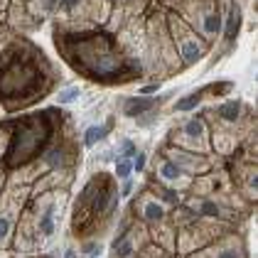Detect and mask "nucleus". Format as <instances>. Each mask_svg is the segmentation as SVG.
I'll return each mask as SVG.
<instances>
[{"instance_id": "1", "label": "nucleus", "mask_w": 258, "mask_h": 258, "mask_svg": "<svg viewBox=\"0 0 258 258\" xmlns=\"http://www.w3.org/2000/svg\"><path fill=\"white\" fill-rule=\"evenodd\" d=\"M30 52L32 49L27 44H13L0 57V103L8 111L35 101V96L47 89L49 79L42 69L44 57Z\"/></svg>"}, {"instance_id": "2", "label": "nucleus", "mask_w": 258, "mask_h": 258, "mask_svg": "<svg viewBox=\"0 0 258 258\" xmlns=\"http://www.w3.org/2000/svg\"><path fill=\"white\" fill-rule=\"evenodd\" d=\"M61 52L77 72L94 81H125L123 77L131 72L128 59H123L118 49L99 35H74L61 42Z\"/></svg>"}, {"instance_id": "3", "label": "nucleus", "mask_w": 258, "mask_h": 258, "mask_svg": "<svg viewBox=\"0 0 258 258\" xmlns=\"http://www.w3.org/2000/svg\"><path fill=\"white\" fill-rule=\"evenodd\" d=\"M47 118H49V111L25 116L13 125V136L8 138V148L3 153V158L10 167L27 165L47 148L49 136H52V125Z\"/></svg>"}, {"instance_id": "4", "label": "nucleus", "mask_w": 258, "mask_h": 258, "mask_svg": "<svg viewBox=\"0 0 258 258\" xmlns=\"http://www.w3.org/2000/svg\"><path fill=\"white\" fill-rule=\"evenodd\" d=\"M172 35H175V44H177L179 57H182L184 64H197L204 57V52H207L204 42L199 40L179 18H172Z\"/></svg>"}, {"instance_id": "5", "label": "nucleus", "mask_w": 258, "mask_h": 258, "mask_svg": "<svg viewBox=\"0 0 258 258\" xmlns=\"http://www.w3.org/2000/svg\"><path fill=\"white\" fill-rule=\"evenodd\" d=\"M25 189H10L0 197V248L10 243V236L15 231V217L22 207Z\"/></svg>"}, {"instance_id": "6", "label": "nucleus", "mask_w": 258, "mask_h": 258, "mask_svg": "<svg viewBox=\"0 0 258 258\" xmlns=\"http://www.w3.org/2000/svg\"><path fill=\"white\" fill-rule=\"evenodd\" d=\"M57 212H59V202L54 197H44L37 209L35 219V236L37 241H49L57 234Z\"/></svg>"}, {"instance_id": "7", "label": "nucleus", "mask_w": 258, "mask_h": 258, "mask_svg": "<svg viewBox=\"0 0 258 258\" xmlns=\"http://www.w3.org/2000/svg\"><path fill=\"white\" fill-rule=\"evenodd\" d=\"M182 145L187 150H204L207 148V123L202 116H189L179 128Z\"/></svg>"}, {"instance_id": "8", "label": "nucleus", "mask_w": 258, "mask_h": 258, "mask_svg": "<svg viewBox=\"0 0 258 258\" xmlns=\"http://www.w3.org/2000/svg\"><path fill=\"white\" fill-rule=\"evenodd\" d=\"M170 160H172L175 165H179L187 175H197V172L209 167V162L202 158V155L197 158L195 153H177V150H172V153H170Z\"/></svg>"}, {"instance_id": "9", "label": "nucleus", "mask_w": 258, "mask_h": 258, "mask_svg": "<svg viewBox=\"0 0 258 258\" xmlns=\"http://www.w3.org/2000/svg\"><path fill=\"white\" fill-rule=\"evenodd\" d=\"M155 106H158V99H150V96H128V99L123 101V113L128 118H138V116L150 113Z\"/></svg>"}, {"instance_id": "10", "label": "nucleus", "mask_w": 258, "mask_h": 258, "mask_svg": "<svg viewBox=\"0 0 258 258\" xmlns=\"http://www.w3.org/2000/svg\"><path fill=\"white\" fill-rule=\"evenodd\" d=\"M238 27H241V8L231 0L229 3V10H226V20H221V30H224V42H231L236 40L238 35Z\"/></svg>"}, {"instance_id": "11", "label": "nucleus", "mask_w": 258, "mask_h": 258, "mask_svg": "<svg viewBox=\"0 0 258 258\" xmlns=\"http://www.w3.org/2000/svg\"><path fill=\"white\" fill-rule=\"evenodd\" d=\"M165 184H179V182H184L187 179V172L179 167V165H175L172 160L167 158V160H162L158 165V172H155Z\"/></svg>"}, {"instance_id": "12", "label": "nucleus", "mask_w": 258, "mask_h": 258, "mask_svg": "<svg viewBox=\"0 0 258 258\" xmlns=\"http://www.w3.org/2000/svg\"><path fill=\"white\" fill-rule=\"evenodd\" d=\"M140 217L145 219V221L158 224V221L165 219V207L160 204L158 199H145V202L140 204Z\"/></svg>"}, {"instance_id": "13", "label": "nucleus", "mask_w": 258, "mask_h": 258, "mask_svg": "<svg viewBox=\"0 0 258 258\" xmlns=\"http://www.w3.org/2000/svg\"><path fill=\"white\" fill-rule=\"evenodd\" d=\"M199 27H202L204 37H217L219 32H221V15H219V10H212V13L202 15Z\"/></svg>"}, {"instance_id": "14", "label": "nucleus", "mask_w": 258, "mask_h": 258, "mask_svg": "<svg viewBox=\"0 0 258 258\" xmlns=\"http://www.w3.org/2000/svg\"><path fill=\"white\" fill-rule=\"evenodd\" d=\"M111 133V123H103V125H89L86 131H84V148H94L96 143H101V140L106 138Z\"/></svg>"}, {"instance_id": "15", "label": "nucleus", "mask_w": 258, "mask_h": 258, "mask_svg": "<svg viewBox=\"0 0 258 258\" xmlns=\"http://www.w3.org/2000/svg\"><path fill=\"white\" fill-rule=\"evenodd\" d=\"M238 113H241V101H236V99H231V101H226V103H219L217 106V116L221 120H226V123H236Z\"/></svg>"}, {"instance_id": "16", "label": "nucleus", "mask_w": 258, "mask_h": 258, "mask_svg": "<svg viewBox=\"0 0 258 258\" xmlns=\"http://www.w3.org/2000/svg\"><path fill=\"white\" fill-rule=\"evenodd\" d=\"M199 103H202V91H192V94H187V96H182L179 101H175V111L179 113H187V111H195Z\"/></svg>"}, {"instance_id": "17", "label": "nucleus", "mask_w": 258, "mask_h": 258, "mask_svg": "<svg viewBox=\"0 0 258 258\" xmlns=\"http://www.w3.org/2000/svg\"><path fill=\"white\" fill-rule=\"evenodd\" d=\"M44 165H49V167H61V165H67V150L64 148H52V150H47L44 153Z\"/></svg>"}, {"instance_id": "18", "label": "nucleus", "mask_w": 258, "mask_h": 258, "mask_svg": "<svg viewBox=\"0 0 258 258\" xmlns=\"http://www.w3.org/2000/svg\"><path fill=\"white\" fill-rule=\"evenodd\" d=\"M81 86H67V89H61L59 94H57V101H59L61 106H69V103H74V101L81 99Z\"/></svg>"}, {"instance_id": "19", "label": "nucleus", "mask_w": 258, "mask_h": 258, "mask_svg": "<svg viewBox=\"0 0 258 258\" xmlns=\"http://www.w3.org/2000/svg\"><path fill=\"white\" fill-rule=\"evenodd\" d=\"M133 175V165H131V158H116V177L123 182V179H128Z\"/></svg>"}, {"instance_id": "20", "label": "nucleus", "mask_w": 258, "mask_h": 258, "mask_svg": "<svg viewBox=\"0 0 258 258\" xmlns=\"http://www.w3.org/2000/svg\"><path fill=\"white\" fill-rule=\"evenodd\" d=\"M197 209H199L202 217H219V214H221L219 204L217 202H209V199H202V202L197 204Z\"/></svg>"}, {"instance_id": "21", "label": "nucleus", "mask_w": 258, "mask_h": 258, "mask_svg": "<svg viewBox=\"0 0 258 258\" xmlns=\"http://www.w3.org/2000/svg\"><path fill=\"white\" fill-rule=\"evenodd\" d=\"M81 253H86V256H91V258H99L101 253H103V243L101 241H86L84 246H81Z\"/></svg>"}, {"instance_id": "22", "label": "nucleus", "mask_w": 258, "mask_h": 258, "mask_svg": "<svg viewBox=\"0 0 258 258\" xmlns=\"http://www.w3.org/2000/svg\"><path fill=\"white\" fill-rule=\"evenodd\" d=\"M136 150H138V148H136V143H133V140L131 138H120V143H118V155L120 158H133V155H136Z\"/></svg>"}, {"instance_id": "23", "label": "nucleus", "mask_w": 258, "mask_h": 258, "mask_svg": "<svg viewBox=\"0 0 258 258\" xmlns=\"http://www.w3.org/2000/svg\"><path fill=\"white\" fill-rule=\"evenodd\" d=\"M131 165H133V172H143L145 165H148V155L143 150H136V155L131 158Z\"/></svg>"}, {"instance_id": "24", "label": "nucleus", "mask_w": 258, "mask_h": 258, "mask_svg": "<svg viewBox=\"0 0 258 258\" xmlns=\"http://www.w3.org/2000/svg\"><path fill=\"white\" fill-rule=\"evenodd\" d=\"M133 192V179L128 177V179H123V187H120V192H118V197L123 199V197H128Z\"/></svg>"}, {"instance_id": "25", "label": "nucleus", "mask_w": 258, "mask_h": 258, "mask_svg": "<svg viewBox=\"0 0 258 258\" xmlns=\"http://www.w3.org/2000/svg\"><path fill=\"white\" fill-rule=\"evenodd\" d=\"M217 258H241V253H238L236 248H226V251H221Z\"/></svg>"}, {"instance_id": "26", "label": "nucleus", "mask_w": 258, "mask_h": 258, "mask_svg": "<svg viewBox=\"0 0 258 258\" xmlns=\"http://www.w3.org/2000/svg\"><path fill=\"white\" fill-rule=\"evenodd\" d=\"M158 89H160L158 84H150V86H143V89H140V94H145V96H148V94H155Z\"/></svg>"}, {"instance_id": "27", "label": "nucleus", "mask_w": 258, "mask_h": 258, "mask_svg": "<svg viewBox=\"0 0 258 258\" xmlns=\"http://www.w3.org/2000/svg\"><path fill=\"white\" fill-rule=\"evenodd\" d=\"M64 258H79V253H77L74 248H67V251H64Z\"/></svg>"}, {"instance_id": "28", "label": "nucleus", "mask_w": 258, "mask_h": 258, "mask_svg": "<svg viewBox=\"0 0 258 258\" xmlns=\"http://www.w3.org/2000/svg\"><path fill=\"white\" fill-rule=\"evenodd\" d=\"M0 138H3V133H0ZM0 150H3V145H0Z\"/></svg>"}, {"instance_id": "29", "label": "nucleus", "mask_w": 258, "mask_h": 258, "mask_svg": "<svg viewBox=\"0 0 258 258\" xmlns=\"http://www.w3.org/2000/svg\"><path fill=\"white\" fill-rule=\"evenodd\" d=\"M40 258H49V256H40Z\"/></svg>"}]
</instances>
